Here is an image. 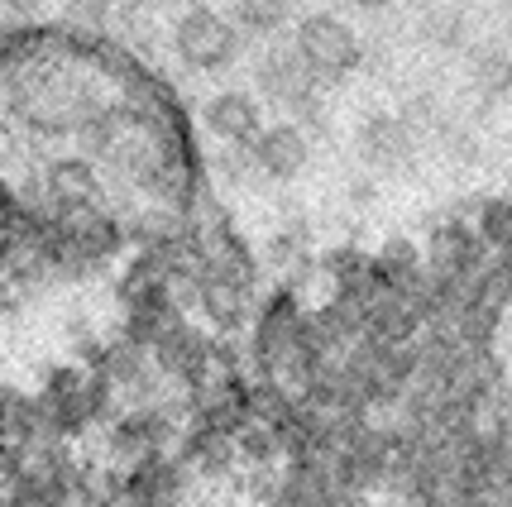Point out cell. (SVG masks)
Instances as JSON below:
<instances>
[{
    "label": "cell",
    "mask_w": 512,
    "mask_h": 507,
    "mask_svg": "<svg viewBox=\"0 0 512 507\" xmlns=\"http://www.w3.org/2000/svg\"><path fill=\"white\" fill-rule=\"evenodd\" d=\"M206 130L230 149H254V139L264 134V111L249 91H221L206 106Z\"/></svg>",
    "instance_id": "obj_4"
},
{
    "label": "cell",
    "mask_w": 512,
    "mask_h": 507,
    "mask_svg": "<svg viewBox=\"0 0 512 507\" xmlns=\"http://www.w3.org/2000/svg\"><path fill=\"white\" fill-rule=\"evenodd\" d=\"M173 44H178V58L187 67L221 72L240 53V24L225 20L221 10H211V5H192L178 20V29H173Z\"/></svg>",
    "instance_id": "obj_2"
},
{
    "label": "cell",
    "mask_w": 512,
    "mask_h": 507,
    "mask_svg": "<svg viewBox=\"0 0 512 507\" xmlns=\"http://www.w3.org/2000/svg\"><path fill=\"white\" fill-rule=\"evenodd\" d=\"M355 5H364V10H383V5H393V0H355Z\"/></svg>",
    "instance_id": "obj_10"
},
{
    "label": "cell",
    "mask_w": 512,
    "mask_h": 507,
    "mask_svg": "<svg viewBox=\"0 0 512 507\" xmlns=\"http://www.w3.org/2000/svg\"><path fill=\"white\" fill-rule=\"evenodd\" d=\"M292 5L297 0H235V24H240V34L268 39L292 20Z\"/></svg>",
    "instance_id": "obj_8"
},
{
    "label": "cell",
    "mask_w": 512,
    "mask_h": 507,
    "mask_svg": "<svg viewBox=\"0 0 512 507\" xmlns=\"http://www.w3.org/2000/svg\"><path fill=\"white\" fill-rule=\"evenodd\" d=\"M469 82L484 91L489 101L512 96V53L498 44H479L469 53Z\"/></svg>",
    "instance_id": "obj_7"
},
{
    "label": "cell",
    "mask_w": 512,
    "mask_h": 507,
    "mask_svg": "<svg viewBox=\"0 0 512 507\" xmlns=\"http://www.w3.org/2000/svg\"><path fill=\"white\" fill-rule=\"evenodd\" d=\"M422 34L431 39L436 48H455L460 39H465V20L455 15V10H436V15H426Z\"/></svg>",
    "instance_id": "obj_9"
},
{
    "label": "cell",
    "mask_w": 512,
    "mask_h": 507,
    "mask_svg": "<svg viewBox=\"0 0 512 507\" xmlns=\"http://www.w3.org/2000/svg\"><path fill=\"white\" fill-rule=\"evenodd\" d=\"M292 48L302 53V63H307L316 82H340L364 58L359 34L345 20H335V15H307L297 24V34H292Z\"/></svg>",
    "instance_id": "obj_1"
},
{
    "label": "cell",
    "mask_w": 512,
    "mask_h": 507,
    "mask_svg": "<svg viewBox=\"0 0 512 507\" xmlns=\"http://www.w3.org/2000/svg\"><path fill=\"white\" fill-rule=\"evenodd\" d=\"M254 168L268 177H292L302 173V163H307V130H297V125H268L259 139H254Z\"/></svg>",
    "instance_id": "obj_6"
},
{
    "label": "cell",
    "mask_w": 512,
    "mask_h": 507,
    "mask_svg": "<svg viewBox=\"0 0 512 507\" xmlns=\"http://www.w3.org/2000/svg\"><path fill=\"white\" fill-rule=\"evenodd\" d=\"M259 91H264L273 106H288V111H312L316 106V82L312 72H307V63H302V53L292 44H273L259 58Z\"/></svg>",
    "instance_id": "obj_3"
},
{
    "label": "cell",
    "mask_w": 512,
    "mask_h": 507,
    "mask_svg": "<svg viewBox=\"0 0 512 507\" xmlns=\"http://www.w3.org/2000/svg\"><path fill=\"white\" fill-rule=\"evenodd\" d=\"M412 149H417V139H412V130L402 125L398 115H374L359 130V154L379 173H398L402 163L412 158Z\"/></svg>",
    "instance_id": "obj_5"
}]
</instances>
